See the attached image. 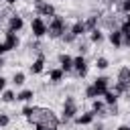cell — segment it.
I'll use <instances>...</instances> for the list:
<instances>
[{
	"label": "cell",
	"mask_w": 130,
	"mask_h": 130,
	"mask_svg": "<svg viewBox=\"0 0 130 130\" xmlns=\"http://www.w3.org/2000/svg\"><path fill=\"white\" fill-rule=\"evenodd\" d=\"M26 122H28L30 126L41 124V126H47V128H51V130H57L59 124H61V120L57 118V114H55L51 108H41V106H35V110H32V114L26 118Z\"/></svg>",
	"instance_id": "obj_1"
},
{
	"label": "cell",
	"mask_w": 130,
	"mask_h": 130,
	"mask_svg": "<svg viewBox=\"0 0 130 130\" xmlns=\"http://www.w3.org/2000/svg\"><path fill=\"white\" fill-rule=\"evenodd\" d=\"M47 26H49V30H47L49 39H63V35L69 30L67 20H65V16H61V14H55V16L47 22Z\"/></svg>",
	"instance_id": "obj_2"
},
{
	"label": "cell",
	"mask_w": 130,
	"mask_h": 130,
	"mask_svg": "<svg viewBox=\"0 0 130 130\" xmlns=\"http://www.w3.org/2000/svg\"><path fill=\"white\" fill-rule=\"evenodd\" d=\"M79 114V104L73 95H67L63 100V108H61V122H69Z\"/></svg>",
	"instance_id": "obj_3"
},
{
	"label": "cell",
	"mask_w": 130,
	"mask_h": 130,
	"mask_svg": "<svg viewBox=\"0 0 130 130\" xmlns=\"http://www.w3.org/2000/svg\"><path fill=\"white\" fill-rule=\"evenodd\" d=\"M47 30H49V26H47V20H45L43 16H32V18H30V35H32L35 39L47 37Z\"/></svg>",
	"instance_id": "obj_4"
},
{
	"label": "cell",
	"mask_w": 130,
	"mask_h": 130,
	"mask_svg": "<svg viewBox=\"0 0 130 130\" xmlns=\"http://www.w3.org/2000/svg\"><path fill=\"white\" fill-rule=\"evenodd\" d=\"M73 71L77 73V77H79V79H83V77L87 75L89 65H87L85 55H75V57H73Z\"/></svg>",
	"instance_id": "obj_5"
},
{
	"label": "cell",
	"mask_w": 130,
	"mask_h": 130,
	"mask_svg": "<svg viewBox=\"0 0 130 130\" xmlns=\"http://www.w3.org/2000/svg\"><path fill=\"white\" fill-rule=\"evenodd\" d=\"M35 12H37V16H43V18H47V16H49V20L57 14L55 6H53L49 0H45V2H43V4H39V6H35Z\"/></svg>",
	"instance_id": "obj_6"
},
{
	"label": "cell",
	"mask_w": 130,
	"mask_h": 130,
	"mask_svg": "<svg viewBox=\"0 0 130 130\" xmlns=\"http://www.w3.org/2000/svg\"><path fill=\"white\" fill-rule=\"evenodd\" d=\"M91 85L95 87L98 98H104V93L110 89V77H108V75H98V77L93 79V83H91Z\"/></svg>",
	"instance_id": "obj_7"
},
{
	"label": "cell",
	"mask_w": 130,
	"mask_h": 130,
	"mask_svg": "<svg viewBox=\"0 0 130 130\" xmlns=\"http://www.w3.org/2000/svg\"><path fill=\"white\" fill-rule=\"evenodd\" d=\"M8 30H12V32H20L22 28H24V18L18 14V12H14V14H10L8 16V26H6Z\"/></svg>",
	"instance_id": "obj_8"
},
{
	"label": "cell",
	"mask_w": 130,
	"mask_h": 130,
	"mask_svg": "<svg viewBox=\"0 0 130 130\" xmlns=\"http://www.w3.org/2000/svg\"><path fill=\"white\" fill-rule=\"evenodd\" d=\"M116 83H118V85H122L126 91L130 89V67H128V65H122V67L118 69V77H116Z\"/></svg>",
	"instance_id": "obj_9"
},
{
	"label": "cell",
	"mask_w": 130,
	"mask_h": 130,
	"mask_svg": "<svg viewBox=\"0 0 130 130\" xmlns=\"http://www.w3.org/2000/svg\"><path fill=\"white\" fill-rule=\"evenodd\" d=\"M108 41H110V45H112L114 49H122V47H124V32H122L120 28H112V30L108 32Z\"/></svg>",
	"instance_id": "obj_10"
},
{
	"label": "cell",
	"mask_w": 130,
	"mask_h": 130,
	"mask_svg": "<svg viewBox=\"0 0 130 130\" xmlns=\"http://www.w3.org/2000/svg\"><path fill=\"white\" fill-rule=\"evenodd\" d=\"M28 71H30L32 75H41V73L45 71V55H43V53H39V55L32 59V63L28 65Z\"/></svg>",
	"instance_id": "obj_11"
},
{
	"label": "cell",
	"mask_w": 130,
	"mask_h": 130,
	"mask_svg": "<svg viewBox=\"0 0 130 130\" xmlns=\"http://www.w3.org/2000/svg\"><path fill=\"white\" fill-rule=\"evenodd\" d=\"M73 122H75L77 126H89V124H93V122H95V114H93L91 110L81 112V114H77V116L73 118Z\"/></svg>",
	"instance_id": "obj_12"
},
{
	"label": "cell",
	"mask_w": 130,
	"mask_h": 130,
	"mask_svg": "<svg viewBox=\"0 0 130 130\" xmlns=\"http://www.w3.org/2000/svg\"><path fill=\"white\" fill-rule=\"evenodd\" d=\"M4 45H6V49H8V51H14V49H18V45H20V39H18V35L6 28V32H4Z\"/></svg>",
	"instance_id": "obj_13"
},
{
	"label": "cell",
	"mask_w": 130,
	"mask_h": 130,
	"mask_svg": "<svg viewBox=\"0 0 130 130\" xmlns=\"http://www.w3.org/2000/svg\"><path fill=\"white\" fill-rule=\"evenodd\" d=\"M59 67L65 73H71L73 71V57L69 53H59Z\"/></svg>",
	"instance_id": "obj_14"
},
{
	"label": "cell",
	"mask_w": 130,
	"mask_h": 130,
	"mask_svg": "<svg viewBox=\"0 0 130 130\" xmlns=\"http://www.w3.org/2000/svg\"><path fill=\"white\" fill-rule=\"evenodd\" d=\"M69 32L77 39V37H83L87 35V26H85V20H75L71 26H69Z\"/></svg>",
	"instance_id": "obj_15"
},
{
	"label": "cell",
	"mask_w": 130,
	"mask_h": 130,
	"mask_svg": "<svg viewBox=\"0 0 130 130\" xmlns=\"http://www.w3.org/2000/svg\"><path fill=\"white\" fill-rule=\"evenodd\" d=\"M32 98H35V89L22 87L20 91H16V102H22V104H32Z\"/></svg>",
	"instance_id": "obj_16"
},
{
	"label": "cell",
	"mask_w": 130,
	"mask_h": 130,
	"mask_svg": "<svg viewBox=\"0 0 130 130\" xmlns=\"http://www.w3.org/2000/svg\"><path fill=\"white\" fill-rule=\"evenodd\" d=\"M87 35H89V43H93V45H102V43L106 41V32H104L100 26L93 28V30H89Z\"/></svg>",
	"instance_id": "obj_17"
},
{
	"label": "cell",
	"mask_w": 130,
	"mask_h": 130,
	"mask_svg": "<svg viewBox=\"0 0 130 130\" xmlns=\"http://www.w3.org/2000/svg\"><path fill=\"white\" fill-rule=\"evenodd\" d=\"M91 112H93L95 116H104V114L108 112V106H106V102H104L102 98L93 100V102H91Z\"/></svg>",
	"instance_id": "obj_18"
},
{
	"label": "cell",
	"mask_w": 130,
	"mask_h": 130,
	"mask_svg": "<svg viewBox=\"0 0 130 130\" xmlns=\"http://www.w3.org/2000/svg\"><path fill=\"white\" fill-rule=\"evenodd\" d=\"M63 77H65V71H63L61 67H53V69H49V81H51V83H61Z\"/></svg>",
	"instance_id": "obj_19"
},
{
	"label": "cell",
	"mask_w": 130,
	"mask_h": 130,
	"mask_svg": "<svg viewBox=\"0 0 130 130\" xmlns=\"http://www.w3.org/2000/svg\"><path fill=\"white\" fill-rule=\"evenodd\" d=\"M0 102H4V104L16 102V91H14V89H4V91L0 93Z\"/></svg>",
	"instance_id": "obj_20"
},
{
	"label": "cell",
	"mask_w": 130,
	"mask_h": 130,
	"mask_svg": "<svg viewBox=\"0 0 130 130\" xmlns=\"http://www.w3.org/2000/svg\"><path fill=\"white\" fill-rule=\"evenodd\" d=\"M118 98H120V95H116L112 89H108V91L104 93V98H102V100L106 102V106H116V104H118Z\"/></svg>",
	"instance_id": "obj_21"
},
{
	"label": "cell",
	"mask_w": 130,
	"mask_h": 130,
	"mask_svg": "<svg viewBox=\"0 0 130 130\" xmlns=\"http://www.w3.org/2000/svg\"><path fill=\"white\" fill-rule=\"evenodd\" d=\"M95 67H98V71H106V69L110 67V59H108V57H104V55L95 57Z\"/></svg>",
	"instance_id": "obj_22"
},
{
	"label": "cell",
	"mask_w": 130,
	"mask_h": 130,
	"mask_svg": "<svg viewBox=\"0 0 130 130\" xmlns=\"http://www.w3.org/2000/svg\"><path fill=\"white\" fill-rule=\"evenodd\" d=\"M24 81H26V75H24L22 71H14V75H12V83H14L16 87H22Z\"/></svg>",
	"instance_id": "obj_23"
},
{
	"label": "cell",
	"mask_w": 130,
	"mask_h": 130,
	"mask_svg": "<svg viewBox=\"0 0 130 130\" xmlns=\"http://www.w3.org/2000/svg\"><path fill=\"white\" fill-rule=\"evenodd\" d=\"M98 22H100V16H95V14H91L89 18H85V26H87V32H89V30H93V28H98Z\"/></svg>",
	"instance_id": "obj_24"
},
{
	"label": "cell",
	"mask_w": 130,
	"mask_h": 130,
	"mask_svg": "<svg viewBox=\"0 0 130 130\" xmlns=\"http://www.w3.org/2000/svg\"><path fill=\"white\" fill-rule=\"evenodd\" d=\"M85 98H87V100H91V102H93V100H98V91H95V87H93V85H87V87H85Z\"/></svg>",
	"instance_id": "obj_25"
},
{
	"label": "cell",
	"mask_w": 130,
	"mask_h": 130,
	"mask_svg": "<svg viewBox=\"0 0 130 130\" xmlns=\"http://www.w3.org/2000/svg\"><path fill=\"white\" fill-rule=\"evenodd\" d=\"M120 30L122 32H130V14H124V20L120 24Z\"/></svg>",
	"instance_id": "obj_26"
},
{
	"label": "cell",
	"mask_w": 130,
	"mask_h": 130,
	"mask_svg": "<svg viewBox=\"0 0 130 130\" xmlns=\"http://www.w3.org/2000/svg\"><path fill=\"white\" fill-rule=\"evenodd\" d=\"M32 110H35V106H32V104H24V108L20 110V114H22L24 118H28V116L32 114Z\"/></svg>",
	"instance_id": "obj_27"
},
{
	"label": "cell",
	"mask_w": 130,
	"mask_h": 130,
	"mask_svg": "<svg viewBox=\"0 0 130 130\" xmlns=\"http://www.w3.org/2000/svg\"><path fill=\"white\" fill-rule=\"evenodd\" d=\"M8 124H10V116L4 114V112H0V128H6Z\"/></svg>",
	"instance_id": "obj_28"
},
{
	"label": "cell",
	"mask_w": 130,
	"mask_h": 130,
	"mask_svg": "<svg viewBox=\"0 0 130 130\" xmlns=\"http://www.w3.org/2000/svg\"><path fill=\"white\" fill-rule=\"evenodd\" d=\"M120 10H122L124 14H130V0H122V2H120Z\"/></svg>",
	"instance_id": "obj_29"
},
{
	"label": "cell",
	"mask_w": 130,
	"mask_h": 130,
	"mask_svg": "<svg viewBox=\"0 0 130 130\" xmlns=\"http://www.w3.org/2000/svg\"><path fill=\"white\" fill-rule=\"evenodd\" d=\"M4 89H8V79H6L4 75H0V93H2Z\"/></svg>",
	"instance_id": "obj_30"
},
{
	"label": "cell",
	"mask_w": 130,
	"mask_h": 130,
	"mask_svg": "<svg viewBox=\"0 0 130 130\" xmlns=\"http://www.w3.org/2000/svg\"><path fill=\"white\" fill-rule=\"evenodd\" d=\"M63 41H65V43H73V41H75V37H73V35H71L69 30H67V32L63 35Z\"/></svg>",
	"instance_id": "obj_31"
},
{
	"label": "cell",
	"mask_w": 130,
	"mask_h": 130,
	"mask_svg": "<svg viewBox=\"0 0 130 130\" xmlns=\"http://www.w3.org/2000/svg\"><path fill=\"white\" fill-rule=\"evenodd\" d=\"M124 47L130 49V32H124Z\"/></svg>",
	"instance_id": "obj_32"
},
{
	"label": "cell",
	"mask_w": 130,
	"mask_h": 130,
	"mask_svg": "<svg viewBox=\"0 0 130 130\" xmlns=\"http://www.w3.org/2000/svg\"><path fill=\"white\" fill-rule=\"evenodd\" d=\"M8 53V49H6V45H4V41H0V57H4Z\"/></svg>",
	"instance_id": "obj_33"
},
{
	"label": "cell",
	"mask_w": 130,
	"mask_h": 130,
	"mask_svg": "<svg viewBox=\"0 0 130 130\" xmlns=\"http://www.w3.org/2000/svg\"><path fill=\"white\" fill-rule=\"evenodd\" d=\"M116 130H130V124H120Z\"/></svg>",
	"instance_id": "obj_34"
},
{
	"label": "cell",
	"mask_w": 130,
	"mask_h": 130,
	"mask_svg": "<svg viewBox=\"0 0 130 130\" xmlns=\"http://www.w3.org/2000/svg\"><path fill=\"white\" fill-rule=\"evenodd\" d=\"M93 128H95V130H102V128H104V124H102V122H95V124H93Z\"/></svg>",
	"instance_id": "obj_35"
},
{
	"label": "cell",
	"mask_w": 130,
	"mask_h": 130,
	"mask_svg": "<svg viewBox=\"0 0 130 130\" xmlns=\"http://www.w3.org/2000/svg\"><path fill=\"white\" fill-rule=\"evenodd\" d=\"M35 130H51V128H47V126H41V124H37V126H35Z\"/></svg>",
	"instance_id": "obj_36"
},
{
	"label": "cell",
	"mask_w": 130,
	"mask_h": 130,
	"mask_svg": "<svg viewBox=\"0 0 130 130\" xmlns=\"http://www.w3.org/2000/svg\"><path fill=\"white\" fill-rule=\"evenodd\" d=\"M6 4H16V2H20V0H4Z\"/></svg>",
	"instance_id": "obj_37"
},
{
	"label": "cell",
	"mask_w": 130,
	"mask_h": 130,
	"mask_svg": "<svg viewBox=\"0 0 130 130\" xmlns=\"http://www.w3.org/2000/svg\"><path fill=\"white\" fill-rule=\"evenodd\" d=\"M4 67V57H0V69Z\"/></svg>",
	"instance_id": "obj_38"
},
{
	"label": "cell",
	"mask_w": 130,
	"mask_h": 130,
	"mask_svg": "<svg viewBox=\"0 0 130 130\" xmlns=\"http://www.w3.org/2000/svg\"><path fill=\"white\" fill-rule=\"evenodd\" d=\"M120 2H122V0H120Z\"/></svg>",
	"instance_id": "obj_39"
}]
</instances>
